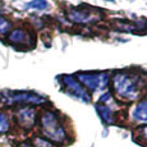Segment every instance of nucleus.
Segmentation results:
<instances>
[{
    "label": "nucleus",
    "instance_id": "1",
    "mask_svg": "<svg viewBox=\"0 0 147 147\" xmlns=\"http://www.w3.org/2000/svg\"><path fill=\"white\" fill-rule=\"evenodd\" d=\"M113 86L115 92L127 100H136L141 91L140 80L128 73H117L113 78Z\"/></svg>",
    "mask_w": 147,
    "mask_h": 147
},
{
    "label": "nucleus",
    "instance_id": "2",
    "mask_svg": "<svg viewBox=\"0 0 147 147\" xmlns=\"http://www.w3.org/2000/svg\"><path fill=\"white\" fill-rule=\"evenodd\" d=\"M41 127L44 134L55 142H61L65 138V132H64L61 124L59 123L58 117L51 111H45L42 114Z\"/></svg>",
    "mask_w": 147,
    "mask_h": 147
},
{
    "label": "nucleus",
    "instance_id": "3",
    "mask_svg": "<svg viewBox=\"0 0 147 147\" xmlns=\"http://www.w3.org/2000/svg\"><path fill=\"white\" fill-rule=\"evenodd\" d=\"M77 78L91 91H101L109 82V74L105 72L100 73H78Z\"/></svg>",
    "mask_w": 147,
    "mask_h": 147
},
{
    "label": "nucleus",
    "instance_id": "4",
    "mask_svg": "<svg viewBox=\"0 0 147 147\" xmlns=\"http://www.w3.org/2000/svg\"><path fill=\"white\" fill-rule=\"evenodd\" d=\"M68 18L76 23H92L100 19V12L91 7L73 8L68 12Z\"/></svg>",
    "mask_w": 147,
    "mask_h": 147
},
{
    "label": "nucleus",
    "instance_id": "5",
    "mask_svg": "<svg viewBox=\"0 0 147 147\" xmlns=\"http://www.w3.org/2000/svg\"><path fill=\"white\" fill-rule=\"evenodd\" d=\"M61 83H63L64 90L67 91L68 95H70L72 97L77 98L83 102H88L90 101V95L83 87L78 83L77 80L72 77V76H63L61 77Z\"/></svg>",
    "mask_w": 147,
    "mask_h": 147
},
{
    "label": "nucleus",
    "instance_id": "6",
    "mask_svg": "<svg viewBox=\"0 0 147 147\" xmlns=\"http://www.w3.org/2000/svg\"><path fill=\"white\" fill-rule=\"evenodd\" d=\"M8 100H9V102H17V104H42L45 101V98L37 94H33V92L21 91V92L9 94Z\"/></svg>",
    "mask_w": 147,
    "mask_h": 147
},
{
    "label": "nucleus",
    "instance_id": "7",
    "mask_svg": "<svg viewBox=\"0 0 147 147\" xmlns=\"http://www.w3.org/2000/svg\"><path fill=\"white\" fill-rule=\"evenodd\" d=\"M17 119H18L19 124L23 125L24 128H31L35 124L36 119V113L32 107H23L17 111Z\"/></svg>",
    "mask_w": 147,
    "mask_h": 147
},
{
    "label": "nucleus",
    "instance_id": "8",
    "mask_svg": "<svg viewBox=\"0 0 147 147\" xmlns=\"http://www.w3.org/2000/svg\"><path fill=\"white\" fill-rule=\"evenodd\" d=\"M10 42L16 45H26L28 42V35L24 32L23 30H14L10 32V35L8 36Z\"/></svg>",
    "mask_w": 147,
    "mask_h": 147
},
{
    "label": "nucleus",
    "instance_id": "9",
    "mask_svg": "<svg viewBox=\"0 0 147 147\" xmlns=\"http://www.w3.org/2000/svg\"><path fill=\"white\" fill-rule=\"evenodd\" d=\"M133 118L137 121L147 123V100L140 102L133 110Z\"/></svg>",
    "mask_w": 147,
    "mask_h": 147
},
{
    "label": "nucleus",
    "instance_id": "10",
    "mask_svg": "<svg viewBox=\"0 0 147 147\" xmlns=\"http://www.w3.org/2000/svg\"><path fill=\"white\" fill-rule=\"evenodd\" d=\"M97 111L100 113L101 118H102L106 123H111L113 121V110L109 107V104H98Z\"/></svg>",
    "mask_w": 147,
    "mask_h": 147
},
{
    "label": "nucleus",
    "instance_id": "11",
    "mask_svg": "<svg viewBox=\"0 0 147 147\" xmlns=\"http://www.w3.org/2000/svg\"><path fill=\"white\" fill-rule=\"evenodd\" d=\"M28 9H35V10H45L49 9L50 5L46 0H32L27 4Z\"/></svg>",
    "mask_w": 147,
    "mask_h": 147
},
{
    "label": "nucleus",
    "instance_id": "12",
    "mask_svg": "<svg viewBox=\"0 0 147 147\" xmlns=\"http://www.w3.org/2000/svg\"><path fill=\"white\" fill-rule=\"evenodd\" d=\"M9 129V119L5 114L0 113V133H5Z\"/></svg>",
    "mask_w": 147,
    "mask_h": 147
},
{
    "label": "nucleus",
    "instance_id": "13",
    "mask_svg": "<svg viewBox=\"0 0 147 147\" xmlns=\"http://www.w3.org/2000/svg\"><path fill=\"white\" fill-rule=\"evenodd\" d=\"M10 27H12L10 22L8 21V19L3 18V17H0V35H4V33H7L8 31L10 30Z\"/></svg>",
    "mask_w": 147,
    "mask_h": 147
},
{
    "label": "nucleus",
    "instance_id": "14",
    "mask_svg": "<svg viewBox=\"0 0 147 147\" xmlns=\"http://www.w3.org/2000/svg\"><path fill=\"white\" fill-rule=\"evenodd\" d=\"M36 145L38 147H51V145H50L47 141L41 140V138H37V140H36Z\"/></svg>",
    "mask_w": 147,
    "mask_h": 147
},
{
    "label": "nucleus",
    "instance_id": "15",
    "mask_svg": "<svg viewBox=\"0 0 147 147\" xmlns=\"http://www.w3.org/2000/svg\"><path fill=\"white\" fill-rule=\"evenodd\" d=\"M142 136L147 140V127H145V128L142 129Z\"/></svg>",
    "mask_w": 147,
    "mask_h": 147
},
{
    "label": "nucleus",
    "instance_id": "16",
    "mask_svg": "<svg viewBox=\"0 0 147 147\" xmlns=\"http://www.w3.org/2000/svg\"><path fill=\"white\" fill-rule=\"evenodd\" d=\"M23 147H28V146H23Z\"/></svg>",
    "mask_w": 147,
    "mask_h": 147
},
{
    "label": "nucleus",
    "instance_id": "17",
    "mask_svg": "<svg viewBox=\"0 0 147 147\" xmlns=\"http://www.w3.org/2000/svg\"><path fill=\"white\" fill-rule=\"evenodd\" d=\"M110 1H113V0H110Z\"/></svg>",
    "mask_w": 147,
    "mask_h": 147
}]
</instances>
